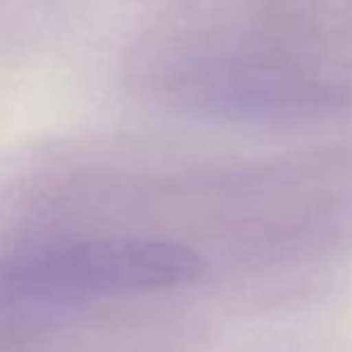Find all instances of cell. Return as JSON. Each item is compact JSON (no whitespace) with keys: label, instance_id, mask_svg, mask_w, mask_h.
Returning a JSON list of instances; mask_svg holds the SVG:
<instances>
[{"label":"cell","instance_id":"1","mask_svg":"<svg viewBox=\"0 0 352 352\" xmlns=\"http://www.w3.org/2000/svg\"><path fill=\"white\" fill-rule=\"evenodd\" d=\"M201 271V256L185 245L98 237L41 247L5 261L0 290L12 300L65 305L180 287L199 278Z\"/></svg>","mask_w":352,"mask_h":352}]
</instances>
